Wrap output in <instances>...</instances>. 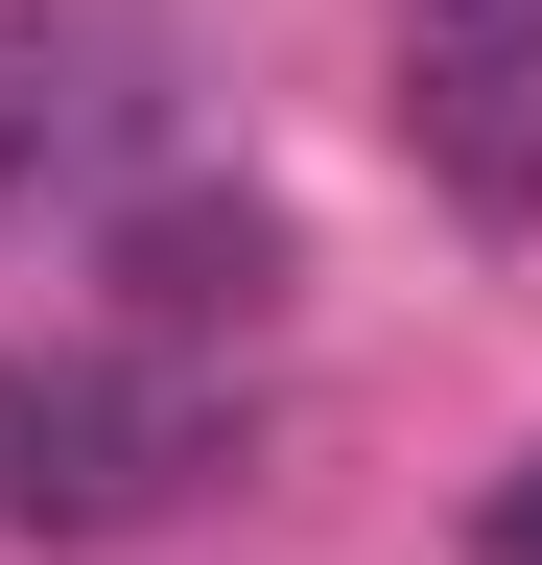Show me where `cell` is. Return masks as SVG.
<instances>
[{"instance_id":"1","label":"cell","mask_w":542,"mask_h":565,"mask_svg":"<svg viewBox=\"0 0 542 565\" xmlns=\"http://www.w3.org/2000/svg\"><path fill=\"white\" fill-rule=\"evenodd\" d=\"M236 471V401L189 377V353H0V519L24 542H142L189 519V494Z\"/></svg>"},{"instance_id":"4","label":"cell","mask_w":542,"mask_h":565,"mask_svg":"<svg viewBox=\"0 0 542 565\" xmlns=\"http://www.w3.org/2000/svg\"><path fill=\"white\" fill-rule=\"evenodd\" d=\"M118 307H142L166 353L259 330V307H284V212H259V189H142V212H118Z\"/></svg>"},{"instance_id":"3","label":"cell","mask_w":542,"mask_h":565,"mask_svg":"<svg viewBox=\"0 0 542 565\" xmlns=\"http://www.w3.org/2000/svg\"><path fill=\"white\" fill-rule=\"evenodd\" d=\"M118 141H142V47H118L95 0H0V212L95 189Z\"/></svg>"},{"instance_id":"2","label":"cell","mask_w":542,"mask_h":565,"mask_svg":"<svg viewBox=\"0 0 542 565\" xmlns=\"http://www.w3.org/2000/svg\"><path fill=\"white\" fill-rule=\"evenodd\" d=\"M401 141L471 236L542 212V0H401Z\"/></svg>"},{"instance_id":"5","label":"cell","mask_w":542,"mask_h":565,"mask_svg":"<svg viewBox=\"0 0 542 565\" xmlns=\"http://www.w3.org/2000/svg\"><path fill=\"white\" fill-rule=\"evenodd\" d=\"M471 565H542V448H519L496 494H471Z\"/></svg>"}]
</instances>
